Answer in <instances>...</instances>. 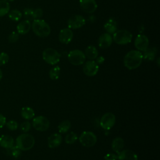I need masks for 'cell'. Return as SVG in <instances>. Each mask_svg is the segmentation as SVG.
<instances>
[{
    "mask_svg": "<svg viewBox=\"0 0 160 160\" xmlns=\"http://www.w3.org/2000/svg\"><path fill=\"white\" fill-rule=\"evenodd\" d=\"M2 71H1V69H0V81L1 80V79H2Z\"/></svg>",
    "mask_w": 160,
    "mask_h": 160,
    "instance_id": "ab89813d",
    "label": "cell"
},
{
    "mask_svg": "<svg viewBox=\"0 0 160 160\" xmlns=\"http://www.w3.org/2000/svg\"><path fill=\"white\" fill-rule=\"evenodd\" d=\"M43 60L49 64L55 65L60 61L59 53L54 48H48L45 49L42 54Z\"/></svg>",
    "mask_w": 160,
    "mask_h": 160,
    "instance_id": "5b68a950",
    "label": "cell"
},
{
    "mask_svg": "<svg viewBox=\"0 0 160 160\" xmlns=\"http://www.w3.org/2000/svg\"><path fill=\"white\" fill-rule=\"evenodd\" d=\"M22 16V12L18 9H12L8 12L9 18L13 21H19Z\"/></svg>",
    "mask_w": 160,
    "mask_h": 160,
    "instance_id": "484cf974",
    "label": "cell"
},
{
    "mask_svg": "<svg viewBox=\"0 0 160 160\" xmlns=\"http://www.w3.org/2000/svg\"><path fill=\"white\" fill-rule=\"evenodd\" d=\"M80 143L86 148H90L95 145L97 142V137L92 131H84L79 137Z\"/></svg>",
    "mask_w": 160,
    "mask_h": 160,
    "instance_id": "52a82bcc",
    "label": "cell"
},
{
    "mask_svg": "<svg viewBox=\"0 0 160 160\" xmlns=\"http://www.w3.org/2000/svg\"><path fill=\"white\" fill-rule=\"evenodd\" d=\"M19 36L18 32L13 31V32H11L9 34V35L8 36V41L11 43L16 42L19 39Z\"/></svg>",
    "mask_w": 160,
    "mask_h": 160,
    "instance_id": "1f68e13d",
    "label": "cell"
},
{
    "mask_svg": "<svg viewBox=\"0 0 160 160\" xmlns=\"http://www.w3.org/2000/svg\"><path fill=\"white\" fill-rule=\"evenodd\" d=\"M9 61V55L4 52L0 53V66L6 64Z\"/></svg>",
    "mask_w": 160,
    "mask_h": 160,
    "instance_id": "836d02e7",
    "label": "cell"
},
{
    "mask_svg": "<svg viewBox=\"0 0 160 160\" xmlns=\"http://www.w3.org/2000/svg\"><path fill=\"white\" fill-rule=\"evenodd\" d=\"M159 58H158V66H159Z\"/></svg>",
    "mask_w": 160,
    "mask_h": 160,
    "instance_id": "60d3db41",
    "label": "cell"
},
{
    "mask_svg": "<svg viewBox=\"0 0 160 160\" xmlns=\"http://www.w3.org/2000/svg\"><path fill=\"white\" fill-rule=\"evenodd\" d=\"M84 53L86 58H87L89 60L95 59L98 56V51L97 48L92 45L88 46L85 49V51Z\"/></svg>",
    "mask_w": 160,
    "mask_h": 160,
    "instance_id": "603a6c76",
    "label": "cell"
},
{
    "mask_svg": "<svg viewBox=\"0 0 160 160\" xmlns=\"http://www.w3.org/2000/svg\"><path fill=\"white\" fill-rule=\"evenodd\" d=\"M78 138V137L75 132H70L65 137V142L68 144H72L77 141Z\"/></svg>",
    "mask_w": 160,
    "mask_h": 160,
    "instance_id": "f546056e",
    "label": "cell"
},
{
    "mask_svg": "<svg viewBox=\"0 0 160 160\" xmlns=\"http://www.w3.org/2000/svg\"><path fill=\"white\" fill-rule=\"evenodd\" d=\"M142 60L143 58L141 52L138 50H131L127 52L124 57L123 62L126 68L132 70L140 66Z\"/></svg>",
    "mask_w": 160,
    "mask_h": 160,
    "instance_id": "6da1fadb",
    "label": "cell"
},
{
    "mask_svg": "<svg viewBox=\"0 0 160 160\" xmlns=\"http://www.w3.org/2000/svg\"><path fill=\"white\" fill-rule=\"evenodd\" d=\"M82 71L84 73L88 76H95L99 71V65L95 61L89 60L84 62L83 64Z\"/></svg>",
    "mask_w": 160,
    "mask_h": 160,
    "instance_id": "30bf717a",
    "label": "cell"
},
{
    "mask_svg": "<svg viewBox=\"0 0 160 160\" xmlns=\"http://www.w3.org/2000/svg\"><path fill=\"white\" fill-rule=\"evenodd\" d=\"M7 128L11 131H15L18 128V122L14 120H10L6 123Z\"/></svg>",
    "mask_w": 160,
    "mask_h": 160,
    "instance_id": "d6a6232c",
    "label": "cell"
},
{
    "mask_svg": "<svg viewBox=\"0 0 160 160\" xmlns=\"http://www.w3.org/2000/svg\"><path fill=\"white\" fill-rule=\"evenodd\" d=\"M5 1H6L8 2H12V1H14V0H5Z\"/></svg>",
    "mask_w": 160,
    "mask_h": 160,
    "instance_id": "b9f144b4",
    "label": "cell"
},
{
    "mask_svg": "<svg viewBox=\"0 0 160 160\" xmlns=\"http://www.w3.org/2000/svg\"><path fill=\"white\" fill-rule=\"evenodd\" d=\"M62 142V136L60 134L54 133L51 134L48 139V145L50 148L58 147Z\"/></svg>",
    "mask_w": 160,
    "mask_h": 160,
    "instance_id": "e0dca14e",
    "label": "cell"
},
{
    "mask_svg": "<svg viewBox=\"0 0 160 160\" xmlns=\"http://www.w3.org/2000/svg\"><path fill=\"white\" fill-rule=\"evenodd\" d=\"M31 28V22L28 20H23L21 21L17 26V32L19 34L24 35L27 34Z\"/></svg>",
    "mask_w": 160,
    "mask_h": 160,
    "instance_id": "ac0fdd59",
    "label": "cell"
},
{
    "mask_svg": "<svg viewBox=\"0 0 160 160\" xmlns=\"http://www.w3.org/2000/svg\"><path fill=\"white\" fill-rule=\"evenodd\" d=\"M60 68L58 66L52 67L49 71V76L52 80H56L60 75Z\"/></svg>",
    "mask_w": 160,
    "mask_h": 160,
    "instance_id": "83f0119b",
    "label": "cell"
},
{
    "mask_svg": "<svg viewBox=\"0 0 160 160\" xmlns=\"http://www.w3.org/2000/svg\"><path fill=\"white\" fill-rule=\"evenodd\" d=\"M86 23L85 18L79 14L71 16L68 21V28L71 29H76L82 27Z\"/></svg>",
    "mask_w": 160,
    "mask_h": 160,
    "instance_id": "8fae6325",
    "label": "cell"
},
{
    "mask_svg": "<svg viewBox=\"0 0 160 160\" xmlns=\"http://www.w3.org/2000/svg\"><path fill=\"white\" fill-rule=\"evenodd\" d=\"M117 160H138L137 154L129 149H122L117 153Z\"/></svg>",
    "mask_w": 160,
    "mask_h": 160,
    "instance_id": "2e32d148",
    "label": "cell"
},
{
    "mask_svg": "<svg viewBox=\"0 0 160 160\" xmlns=\"http://www.w3.org/2000/svg\"><path fill=\"white\" fill-rule=\"evenodd\" d=\"M81 9L85 12L92 13L96 11L98 4L95 0H79Z\"/></svg>",
    "mask_w": 160,
    "mask_h": 160,
    "instance_id": "4fadbf2b",
    "label": "cell"
},
{
    "mask_svg": "<svg viewBox=\"0 0 160 160\" xmlns=\"http://www.w3.org/2000/svg\"><path fill=\"white\" fill-rule=\"evenodd\" d=\"M21 116L24 119L29 120L34 117L35 113H34V111L33 110L32 108L26 106V107H24L22 108L21 111Z\"/></svg>",
    "mask_w": 160,
    "mask_h": 160,
    "instance_id": "cb8c5ba5",
    "label": "cell"
},
{
    "mask_svg": "<svg viewBox=\"0 0 160 160\" xmlns=\"http://www.w3.org/2000/svg\"><path fill=\"white\" fill-rule=\"evenodd\" d=\"M158 49L155 47H151L148 48L143 52L142 54V58L146 61H152L154 60L155 57L157 54Z\"/></svg>",
    "mask_w": 160,
    "mask_h": 160,
    "instance_id": "d6986e66",
    "label": "cell"
},
{
    "mask_svg": "<svg viewBox=\"0 0 160 160\" xmlns=\"http://www.w3.org/2000/svg\"><path fill=\"white\" fill-rule=\"evenodd\" d=\"M134 46L140 52L144 51L149 47V39L144 34H138L134 41Z\"/></svg>",
    "mask_w": 160,
    "mask_h": 160,
    "instance_id": "7c38bea8",
    "label": "cell"
},
{
    "mask_svg": "<svg viewBox=\"0 0 160 160\" xmlns=\"http://www.w3.org/2000/svg\"><path fill=\"white\" fill-rule=\"evenodd\" d=\"M7 149H8V152L9 155L14 159L19 158L21 154V150L19 149L16 146H13L12 147Z\"/></svg>",
    "mask_w": 160,
    "mask_h": 160,
    "instance_id": "f1b7e54d",
    "label": "cell"
},
{
    "mask_svg": "<svg viewBox=\"0 0 160 160\" xmlns=\"http://www.w3.org/2000/svg\"><path fill=\"white\" fill-rule=\"evenodd\" d=\"M116 122V116L112 112H106L102 115L100 120L101 128L105 130L111 129Z\"/></svg>",
    "mask_w": 160,
    "mask_h": 160,
    "instance_id": "9c48e42d",
    "label": "cell"
},
{
    "mask_svg": "<svg viewBox=\"0 0 160 160\" xmlns=\"http://www.w3.org/2000/svg\"><path fill=\"white\" fill-rule=\"evenodd\" d=\"M43 15V11L41 8H36L35 9H34L33 11V16H34V19H40Z\"/></svg>",
    "mask_w": 160,
    "mask_h": 160,
    "instance_id": "d590c367",
    "label": "cell"
},
{
    "mask_svg": "<svg viewBox=\"0 0 160 160\" xmlns=\"http://www.w3.org/2000/svg\"><path fill=\"white\" fill-rule=\"evenodd\" d=\"M104 28L109 34H114L118 29L117 21L113 18H109L104 24Z\"/></svg>",
    "mask_w": 160,
    "mask_h": 160,
    "instance_id": "ffe728a7",
    "label": "cell"
},
{
    "mask_svg": "<svg viewBox=\"0 0 160 160\" xmlns=\"http://www.w3.org/2000/svg\"><path fill=\"white\" fill-rule=\"evenodd\" d=\"M124 146V141L122 138L120 137H117L114 138L111 143V148L112 150L118 153L122 151Z\"/></svg>",
    "mask_w": 160,
    "mask_h": 160,
    "instance_id": "7402d4cb",
    "label": "cell"
},
{
    "mask_svg": "<svg viewBox=\"0 0 160 160\" xmlns=\"http://www.w3.org/2000/svg\"><path fill=\"white\" fill-rule=\"evenodd\" d=\"M14 141L9 135H2L0 136V146L6 149H9L14 146Z\"/></svg>",
    "mask_w": 160,
    "mask_h": 160,
    "instance_id": "44dd1931",
    "label": "cell"
},
{
    "mask_svg": "<svg viewBox=\"0 0 160 160\" xmlns=\"http://www.w3.org/2000/svg\"><path fill=\"white\" fill-rule=\"evenodd\" d=\"M104 160H117L118 157L117 154H115L114 153H107L104 157Z\"/></svg>",
    "mask_w": 160,
    "mask_h": 160,
    "instance_id": "8d00e7d4",
    "label": "cell"
},
{
    "mask_svg": "<svg viewBox=\"0 0 160 160\" xmlns=\"http://www.w3.org/2000/svg\"><path fill=\"white\" fill-rule=\"evenodd\" d=\"M68 58L69 62L74 66L82 65L86 60L84 53L79 49H74L68 53Z\"/></svg>",
    "mask_w": 160,
    "mask_h": 160,
    "instance_id": "8992f818",
    "label": "cell"
},
{
    "mask_svg": "<svg viewBox=\"0 0 160 160\" xmlns=\"http://www.w3.org/2000/svg\"><path fill=\"white\" fill-rule=\"evenodd\" d=\"M34 144V138L28 133L21 134L16 139V146L21 151H28L31 149Z\"/></svg>",
    "mask_w": 160,
    "mask_h": 160,
    "instance_id": "3957f363",
    "label": "cell"
},
{
    "mask_svg": "<svg viewBox=\"0 0 160 160\" xmlns=\"http://www.w3.org/2000/svg\"><path fill=\"white\" fill-rule=\"evenodd\" d=\"M71 122L69 120H64L59 123L58 126V131L60 133H66L71 128Z\"/></svg>",
    "mask_w": 160,
    "mask_h": 160,
    "instance_id": "4316f807",
    "label": "cell"
},
{
    "mask_svg": "<svg viewBox=\"0 0 160 160\" xmlns=\"http://www.w3.org/2000/svg\"><path fill=\"white\" fill-rule=\"evenodd\" d=\"M33 11L34 9L32 8H25L23 11V16L26 20L32 21L34 20V16H33Z\"/></svg>",
    "mask_w": 160,
    "mask_h": 160,
    "instance_id": "4dcf8cb0",
    "label": "cell"
},
{
    "mask_svg": "<svg viewBox=\"0 0 160 160\" xmlns=\"http://www.w3.org/2000/svg\"><path fill=\"white\" fill-rule=\"evenodd\" d=\"M6 123V117L0 113V128H2L5 126Z\"/></svg>",
    "mask_w": 160,
    "mask_h": 160,
    "instance_id": "74e56055",
    "label": "cell"
},
{
    "mask_svg": "<svg viewBox=\"0 0 160 160\" xmlns=\"http://www.w3.org/2000/svg\"><path fill=\"white\" fill-rule=\"evenodd\" d=\"M49 121L44 116H38L32 120L33 128L39 131H45L49 127Z\"/></svg>",
    "mask_w": 160,
    "mask_h": 160,
    "instance_id": "ba28073f",
    "label": "cell"
},
{
    "mask_svg": "<svg viewBox=\"0 0 160 160\" xmlns=\"http://www.w3.org/2000/svg\"><path fill=\"white\" fill-rule=\"evenodd\" d=\"M98 46L102 49H106L111 46L112 42V37L108 32L101 34L98 41Z\"/></svg>",
    "mask_w": 160,
    "mask_h": 160,
    "instance_id": "9a60e30c",
    "label": "cell"
},
{
    "mask_svg": "<svg viewBox=\"0 0 160 160\" xmlns=\"http://www.w3.org/2000/svg\"><path fill=\"white\" fill-rule=\"evenodd\" d=\"M73 38V32L69 28L62 29L59 34V41L65 44H69Z\"/></svg>",
    "mask_w": 160,
    "mask_h": 160,
    "instance_id": "5bb4252c",
    "label": "cell"
},
{
    "mask_svg": "<svg viewBox=\"0 0 160 160\" xmlns=\"http://www.w3.org/2000/svg\"><path fill=\"white\" fill-rule=\"evenodd\" d=\"M96 59V62L98 65L102 64V63L104 62V60H105V59H104V57H102V56H99V57H98V58L97 57Z\"/></svg>",
    "mask_w": 160,
    "mask_h": 160,
    "instance_id": "f35d334b",
    "label": "cell"
},
{
    "mask_svg": "<svg viewBox=\"0 0 160 160\" xmlns=\"http://www.w3.org/2000/svg\"><path fill=\"white\" fill-rule=\"evenodd\" d=\"M31 28L34 34L41 38L47 37L51 33L49 25L43 19H34L31 24Z\"/></svg>",
    "mask_w": 160,
    "mask_h": 160,
    "instance_id": "7a4b0ae2",
    "label": "cell"
},
{
    "mask_svg": "<svg viewBox=\"0 0 160 160\" xmlns=\"http://www.w3.org/2000/svg\"><path fill=\"white\" fill-rule=\"evenodd\" d=\"M132 38L131 32L126 29L117 30L112 36V41L119 45H124L129 43Z\"/></svg>",
    "mask_w": 160,
    "mask_h": 160,
    "instance_id": "277c9868",
    "label": "cell"
},
{
    "mask_svg": "<svg viewBox=\"0 0 160 160\" xmlns=\"http://www.w3.org/2000/svg\"><path fill=\"white\" fill-rule=\"evenodd\" d=\"M31 124L28 121H24L23 122H22L20 125V129L21 130L24 132H28L30 129H31Z\"/></svg>",
    "mask_w": 160,
    "mask_h": 160,
    "instance_id": "e575fe53",
    "label": "cell"
},
{
    "mask_svg": "<svg viewBox=\"0 0 160 160\" xmlns=\"http://www.w3.org/2000/svg\"><path fill=\"white\" fill-rule=\"evenodd\" d=\"M10 10V5L9 2L5 0H0V17L4 16Z\"/></svg>",
    "mask_w": 160,
    "mask_h": 160,
    "instance_id": "d4e9b609",
    "label": "cell"
}]
</instances>
